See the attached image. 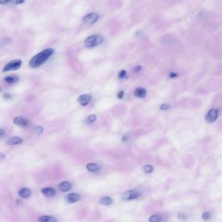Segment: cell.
Masks as SVG:
<instances>
[{"instance_id":"35","label":"cell","mask_w":222,"mask_h":222,"mask_svg":"<svg viewBox=\"0 0 222 222\" xmlns=\"http://www.w3.org/2000/svg\"><path fill=\"white\" fill-rule=\"evenodd\" d=\"M5 155L4 154H3V153H1L0 154V159H5Z\"/></svg>"},{"instance_id":"5","label":"cell","mask_w":222,"mask_h":222,"mask_svg":"<svg viewBox=\"0 0 222 222\" xmlns=\"http://www.w3.org/2000/svg\"><path fill=\"white\" fill-rule=\"evenodd\" d=\"M99 18V15L97 13L92 12L87 14L83 19V23L86 25H91L96 22Z\"/></svg>"},{"instance_id":"11","label":"cell","mask_w":222,"mask_h":222,"mask_svg":"<svg viewBox=\"0 0 222 222\" xmlns=\"http://www.w3.org/2000/svg\"><path fill=\"white\" fill-rule=\"evenodd\" d=\"M134 95L137 97L143 98L146 95V90L144 88H142V87H138L134 90Z\"/></svg>"},{"instance_id":"36","label":"cell","mask_w":222,"mask_h":222,"mask_svg":"<svg viewBox=\"0 0 222 222\" xmlns=\"http://www.w3.org/2000/svg\"><path fill=\"white\" fill-rule=\"evenodd\" d=\"M0 90H1V87H0Z\"/></svg>"},{"instance_id":"31","label":"cell","mask_w":222,"mask_h":222,"mask_svg":"<svg viewBox=\"0 0 222 222\" xmlns=\"http://www.w3.org/2000/svg\"><path fill=\"white\" fill-rule=\"evenodd\" d=\"M10 2V0H0V4L5 5Z\"/></svg>"},{"instance_id":"33","label":"cell","mask_w":222,"mask_h":222,"mask_svg":"<svg viewBox=\"0 0 222 222\" xmlns=\"http://www.w3.org/2000/svg\"><path fill=\"white\" fill-rule=\"evenodd\" d=\"M177 76V75L176 73H171L170 75V77L171 78H173V77H175Z\"/></svg>"},{"instance_id":"30","label":"cell","mask_w":222,"mask_h":222,"mask_svg":"<svg viewBox=\"0 0 222 222\" xmlns=\"http://www.w3.org/2000/svg\"><path fill=\"white\" fill-rule=\"evenodd\" d=\"M141 70H142V67L140 66H136L134 68V72H139V71H140Z\"/></svg>"},{"instance_id":"29","label":"cell","mask_w":222,"mask_h":222,"mask_svg":"<svg viewBox=\"0 0 222 222\" xmlns=\"http://www.w3.org/2000/svg\"><path fill=\"white\" fill-rule=\"evenodd\" d=\"M11 97H12L11 95H10L9 94L6 93V94H5L3 95V98L6 99H9L11 98Z\"/></svg>"},{"instance_id":"27","label":"cell","mask_w":222,"mask_h":222,"mask_svg":"<svg viewBox=\"0 0 222 222\" xmlns=\"http://www.w3.org/2000/svg\"><path fill=\"white\" fill-rule=\"evenodd\" d=\"M169 107H169V105H168L163 104V105H161L160 109H161V110H166L168 109H169Z\"/></svg>"},{"instance_id":"34","label":"cell","mask_w":222,"mask_h":222,"mask_svg":"<svg viewBox=\"0 0 222 222\" xmlns=\"http://www.w3.org/2000/svg\"><path fill=\"white\" fill-rule=\"evenodd\" d=\"M4 134H5V131L3 130H2V129H0V137L3 136Z\"/></svg>"},{"instance_id":"10","label":"cell","mask_w":222,"mask_h":222,"mask_svg":"<svg viewBox=\"0 0 222 222\" xmlns=\"http://www.w3.org/2000/svg\"><path fill=\"white\" fill-rule=\"evenodd\" d=\"M72 188V184L67 181H63L59 185V189L60 192H67Z\"/></svg>"},{"instance_id":"14","label":"cell","mask_w":222,"mask_h":222,"mask_svg":"<svg viewBox=\"0 0 222 222\" xmlns=\"http://www.w3.org/2000/svg\"><path fill=\"white\" fill-rule=\"evenodd\" d=\"M86 168L89 171L91 172H96L100 170V166L95 163H88L86 165Z\"/></svg>"},{"instance_id":"3","label":"cell","mask_w":222,"mask_h":222,"mask_svg":"<svg viewBox=\"0 0 222 222\" xmlns=\"http://www.w3.org/2000/svg\"><path fill=\"white\" fill-rule=\"evenodd\" d=\"M22 62L20 59H15L12 61L8 62L3 68V72H7L9 71L18 70L22 66Z\"/></svg>"},{"instance_id":"2","label":"cell","mask_w":222,"mask_h":222,"mask_svg":"<svg viewBox=\"0 0 222 222\" xmlns=\"http://www.w3.org/2000/svg\"><path fill=\"white\" fill-rule=\"evenodd\" d=\"M103 37L101 35H92L88 37L86 39L84 44H85L86 47L91 48V47L97 46L101 44L103 42Z\"/></svg>"},{"instance_id":"17","label":"cell","mask_w":222,"mask_h":222,"mask_svg":"<svg viewBox=\"0 0 222 222\" xmlns=\"http://www.w3.org/2000/svg\"><path fill=\"white\" fill-rule=\"evenodd\" d=\"M19 80L17 76H7L5 78V81L8 84H14Z\"/></svg>"},{"instance_id":"23","label":"cell","mask_w":222,"mask_h":222,"mask_svg":"<svg viewBox=\"0 0 222 222\" xmlns=\"http://www.w3.org/2000/svg\"><path fill=\"white\" fill-rule=\"evenodd\" d=\"M126 76H127V72H126L125 70L120 71V73H119V74H118L119 78H120V79L125 78Z\"/></svg>"},{"instance_id":"16","label":"cell","mask_w":222,"mask_h":222,"mask_svg":"<svg viewBox=\"0 0 222 222\" xmlns=\"http://www.w3.org/2000/svg\"><path fill=\"white\" fill-rule=\"evenodd\" d=\"M39 222H57V220L53 217L49 216H40L38 218Z\"/></svg>"},{"instance_id":"13","label":"cell","mask_w":222,"mask_h":222,"mask_svg":"<svg viewBox=\"0 0 222 222\" xmlns=\"http://www.w3.org/2000/svg\"><path fill=\"white\" fill-rule=\"evenodd\" d=\"M80 199V196L78 194H73V193H72V194H70L67 195L66 197V200L68 203H75L77 201L79 200Z\"/></svg>"},{"instance_id":"19","label":"cell","mask_w":222,"mask_h":222,"mask_svg":"<svg viewBox=\"0 0 222 222\" xmlns=\"http://www.w3.org/2000/svg\"><path fill=\"white\" fill-rule=\"evenodd\" d=\"M142 170L145 173H150L153 171V167L151 165H145L142 168Z\"/></svg>"},{"instance_id":"32","label":"cell","mask_w":222,"mask_h":222,"mask_svg":"<svg viewBox=\"0 0 222 222\" xmlns=\"http://www.w3.org/2000/svg\"><path fill=\"white\" fill-rule=\"evenodd\" d=\"M178 217H179V218L181 219V220H185V219L186 218V216H185L184 214H179Z\"/></svg>"},{"instance_id":"4","label":"cell","mask_w":222,"mask_h":222,"mask_svg":"<svg viewBox=\"0 0 222 222\" xmlns=\"http://www.w3.org/2000/svg\"><path fill=\"white\" fill-rule=\"evenodd\" d=\"M140 193L136 190H127L123 193L121 198L124 201H129L137 199L140 197Z\"/></svg>"},{"instance_id":"7","label":"cell","mask_w":222,"mask_h":222,"mask_svg":"<svg viewBox=\"0 0 222 222\" xmlns=\"http://www.w3.org/2000/svg\"><path fill=\"white\" fill-rule=\"evenodd\" d=\"M92 97L89 94H83L79 97L78 102L82 106H86L91 101Z\"/></svg>"},{"instance_id":"28","label":"cell","mask_w":222,"mask_h":222,"mask_svg":"<svg viewBox=\"0 0 222 222\" xmlns=\"http://www.w3.org/2000/svg\"><path fill=\"white\" fill-rule=\"evenodd\" d=\"M129 140V136L127 135V134H125V135H123L122 138H121V140H122V142H127Z\"/></svg>"},{"instance_id":"25","label":"cell","mask_w":222,"mask_h":222,"mask_svg":"<svg viewBox=\"0 0 222 222\" xmlns=\"http://www.w3.org/2000/svg\"><path fill=\"white\" fill-rule=\"evenodd\" d=\"M202 218L203 219H204V220H208L210 218V214L208 213V212H205L202 215Z\"/></svg>"},{"instance_id":"6","label":"cell","mask_w":222,"mask_h":222,"mask_svg":"<svg viewBox=\"0 0 222 222\" xmlns=\"http://www.w3.org/2000/svg\"><path fill=\"white\" fill-rule=\"evenodd\" d=\"M218 118V111L216 109H211L208 111V114L206 116V120L208 122L211 123L216 120Z\"/></svg>"},{"instance_id":"21","label":"cell","mask_w":222,"mask_h":222,"mask_svg":"<svg viewBox=\"0 0 222 222\" xmlns=\"http://www.w3.org/2000/svg\"><path fill=\"white\" fill-rule=\"evenodd\" d=\"M96 116L94 115V114H92L90 116H89L87 117L86 118V122L88 123H92L94 122V121H95L96 120Z\"/></svg>"},{"instance_id":"22","label":"cell","mask_w":222,"mask_h":222,"mask_svg":"<svg viewBox=\"0 0 222 222\" xmlns=\"http://www.w3.org/2000/svg\"><path fill=\"white\" fill-rule=\"evenodd\" d=\"M44 129L42 127L40 126H38V127H36L34 129V132H35L36 134H40L42 132H43Z\"/></svg>"},{"instance_id":"8","label":"cell","mask_w":222,"mask_h":222,"mask_svg":"<svg viewBox=\"0 0 222 222\" xmlns=\"http://www.w3.org/2000/svg\"><path fill=\"white\" fill-rule=\"evenodd\" d=\"M14 123L20 127H27L29 125V121L24 118L18 116L14 119Z\"/></svg>"},{"instance_id":"20","label":"cell","mask_w":222,"mask_h":222,"mask_svg":"<svg viewBox=\"0 0 222 222\" xmlns=\"http://www.w3.org/2000/svg\"><path fill=\"white\" fill-rule=\"evenodd\" d=\"M161 220V217L159 215L154 214L149 218V222H159Z\"/></svg>"},{"instance_id":"24","label":"cell","mask_w":222,"mask_h":222,"mask_svg":"<svg viewBox=\"0 0 222 222\" xmlns=\"http://www.w3.org/2000/svg\"><path fill=\"white\" fill-rule=\"evenodd\" d=\"M25 0H10V2L12 3L13 4L18 5V4H22L24 3Z\"/></svg>"},{"instance_id":"15","label":"cell","mask_w":222,"mask_h":222,"mask_svg":"<svg viewBox=\"0 0 222 222\" xmlns=\"http://www.w3.org/2000/svg\"><path fill=\"white\" fill-rule=\"evenodd\" d=\"M31 194V192L29 189L26 188H23L21 189L19 192H18V194L20 197L23 198H27L30 196Z\"/></svg>"},{"instance_id":"26","label":"cell","mask_w":222,"mask_h":222,"mask_svg":"<svg viewBox=\"0 0 222 222\" xmlns=\"http://www.w3.org/2000/svg\"><path fill=\"white\" fill-rule=\"evenodd\" d=\"M123 95H124V92L123 91H120L117 95V97L118 99H122L123 97Z\"/></svg>"},{"instance_id":"1","label":"cell","mask_w":222,"mask_h":222,"mask_svg":"<svg viewBox=\"0 0 222 222\" xmlns=\"http://www.w3.org/2000/svg\"><path fill=\"white\" fill-rule=\"evenodd\" d=\"M54 50L51 48L46 49L34 56L30 60L29 66L31 68H36L44 64L49 58L53 54Z\"/></svg>"},{"instance_id":"12","label":"cell","mask_w":222,"mask_h":222,"mask_svg":"<svg viewBox=\"0 0 222 222\" xmlns=\"http://www.w3.org/2000/svg\"><path fill=\"white\" fill-rule=\"evenodd\" d=\"M41 192L47 197H52L55 194V190L52 188H44L41 190Z\"/></svg>"},{"instance_id":"9","label":"cell","mask_w":222,"mask_h":222,"mask_svg":"<svg viewBox=\"0 0 222 222\" xmlns=\"http://www.w3.org/2000/svg\"><path fill=\"white\" fill-rule=\"evenodd\" d=\"M23 142V139L19 136H12L7 140V144L10 146L20 144Z\"/></svg>"},{"instance_id":"18","label":"cell","mask_w":222,"mask_h":222,"mask_svg":"<svg viewBox=\"0 0 222 222\" xmlns=\"http://www.w3.org/2000/svg\"><path fill=\"white\" fill-rule=\"evenodd\" d=\"M100 203L103 205H109L112 203V199L109 197H103L100 199Z\"/></svg>"}]
</instances>
